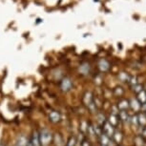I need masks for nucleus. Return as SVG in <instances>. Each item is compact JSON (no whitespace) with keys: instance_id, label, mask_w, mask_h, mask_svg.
I'll return each mask as SVG.
<instances>
[{"instance_id":"nucleus-1","label":"nucleus","mask_w":146,"mask_h":146,"mask_svg":"<svg viewBox=\"0 0 146 146\" xmlns=\"http://www.w3.org/2000/svg\"><path fill=\"white\" fill-rule=\"evenodd\" d=\"M53 135L48 129H42L39 132V139L41 146H50L53 142Z\"/></svg>"},{"instance_id":"nucleus-2","label":"nucleus","mask_w":146,"mask_h":146,"mask_svg":"<svg viewBox=\"0 0 146 146\" xmlns=\"http://www.w3.org/2000/svg\"><path fill=\"white\" fill-rule=\"evenodd\" d=\"M115 131V127L110 124L108 121H106V122L104 123L103 126H102V132H103V134H105L107 137H110V139H112V137H113V135H114Z\"/></svg>"},{"instance_id":"nucleus-3","label":"nucleus","mask_w":146,"mask_h":146,"mask_svg":"<svg viewBox=\"0 0 146 146\" xmlns=\"http://www.w3.org/2000/svg\"><path fill=\"white\" fill-rule=\"evenodd\" d=\"M29 143L31 146H41L40 139H39V132H37L36 130L33 131L31 139H30Z\"/></svg>"},{"instance_id":"nucleus-4","label":"nucleus","mask_w":146,"mask_h":146,"mask_svg":"<svg viewBox=\"0 0 146 146\" xmlns=\"http://www.w3.org/2000/svg\"><path fill=\"white\" fill-rule=\"evenodd\" d=\"M117 117L119 119L120 122H130L131 117L128 115V112L126 110H122V111H119L117 115Z\"/></svg>"},{"instance_id":"nucleus-5","label":"nucleus","mask_w":146,"mask_h":146,"mask_svg":"<svg viewBox=\"0 0 146 146\" xmlns=\"http://www.w3.org/2000/svg\"><path fill=\"white\" fill-rule=\"evenodd\" d=\"M49 120L51 121L52 123H58L60 119H61V115L57 111H52L50 114H49Z\"/></svg>"},{"instance_id":"nucleus-6","label":"nucleus","mask_w":146,"mask_h":146,"mask_svg":"<svg viewBox=\"0 0 146 146\" xmlns=\"http://www.w3.org/2000/svg\"><path fill=\"white\" fill-rule=\"evenodd\" d=\"M83 103L84 105H86L87 107L90 105L91 103L93 102L94 100V96H93V94L90 92V91H87V92H85L84 96H83Z\"/></svg>"},{"instance_id":"nucleus-7","label":"nucleus","mask_w":146,"mask_h":146,"mask_svg":"<svg viewBox=\"0 0 146 146\" xmlns=\"http://www.w3.org/2000/svg\"><path fill=\"white\" fill-rule=\"evenodd\" d=\"M60 88L63 92H68L69 90L72 88V81L70 78H64L61 81V84H60Z\"/></svg>"},{"instance_id":"nucleus-8","label":"nucleus","mask_w":146,"mask_h":146,"mask_svg":"<svg viewBox=\"0 0 146 146\" xmlns=\"http://www.w3.org/2000/svg\"><path fill=\"white\" fill-rule=\"evenodd\" d=\"M117 106L119 111H122V110H126L127 111V109L130 108V103H129V100H121L118 101Z\"/></svg>"},{"instance_id":"nucleus-9","label":"nucleus","mask_w":146,"mask_h":146,"mask_svg":"<svg viewBox=\"0 0 146 146\" xmlns=\"http://www.w3.org/2000/svg\"><path fill=\"white\" fill-rule=\"evenodd\" d=\"M130 103V107L134 110V112H140L141 111V104L137 100H132L131 101H129Z\"/></svg>"},{"instance_id":"nucleus-10","label":"nucleus","mask_w":146,"mask_h":146,"mask_svg":"<svg viewBox=\"0 0 146 146\" xmlns=\"http://www.w3.org/2000/svg\"><path fill=\"white\" fill-rule=\"evenodd\" d=\"M122 139H123V135L121 133V131H117V130L115 131V133L112 137L113 141H114L115 144H119L121 142V140H122Z\"/></svg>"},{"instance_id":"nucleus-11","label":"nucleus","mask_w":146,"mask_h":146,"mask_svg":"<svg viewBox=\"0 0 146 146\" xmlns=\"http://www.w3.org/2000/svg\"><path fill=\"white\" fill-rule=\"evenodd\" d=\"M107 121H108L112 126H114V127H117V126L118 125V123L120 122L119 119H118V117H117V115H112V114L109 115Z\"/></svg>"},{"instance_id":"nucleus-12","label":"nucleus","mask_w":146,"mask_h":146,"mask_svg":"<svg viewBox=\"0 0 146 146\" xmlns=\"http://www.w3.org/2000/svg\"><path fill=\"white\" fill-rule=\"evenodd\" d=\"M106 121H107V118L105 117V115H104L102 113H98V114L96 115V122H98V125H100V127H102Z\"/></svg>"},{"instance_id":"nucleus-13","label":"nucleus","mask_w":146,"mask_h":146,"mask_svg":"<svg viewBox=\"0 0 146 146\" xmlns=\"http://www.w3.org/2000/svg\"><path fill=\"white\" fill-rule=\"evenodd\" d=\"M140 112H141V111H140ZM137 120H139V126L144 127V126L146 125V114L144 112H141V113H139V114L137 115Z\"/></svg>"},{"instance_id":"nucleus-14","label":"nucleus","mask_w":146,"mask_h":146,"mask_svg":"<svg viewBox=\"0 0 146 146\" xmlns=\"http://www.w3.org/2000/svg\"><path fill=\"white\" fill-rule=\"evenodd\" d=\"M98 139H100V144L102 145V146H108L109 144V142H110V137H107L105 134H101L100 137H98Z\"/></svg>"},{"instance_id":"nucleus-15","label":"nucleus","mask_w":146,"mask_h":146,"mask_svg":"<svg viewBox=\"0 0 146 146\" xmlns=\"http://www.w3.org/2000/svg\"><path fill=\"white\" fill-rule=\"evenodd\" d=\"M137 100L140 104H143L146 102V90H142L141 92L137 94Z\"/></svg>"},{"instance_id":"nucleus-16","label":"nucleus","mask_w":146,"mask_h":146,"mask_svg":"<svg viewBox=\"0 0 146 146\" xmlns=\"http://www.w3.org/2000/svg\"><path fill=\"white\" fill-rule=\"evenodd\" d=\"M16 144H17L18 146H28L29 141H28V139H27V137L25 136H20L18 137Z\"/></svg>"},{"instance_id":"nucleus-17","label":"nucleus","mask_w":146,"mask_h":146,"mask_svg":"<svg viewBox=\"0 0 146 146\" xmlns=\"http://www.w3.org/2000/svg\"><path fill=\"white\" fill-rule=\"evenodd\" d=\"M89 124L90 123H88L87 121H85V120H82L80 122V131L83 135L87 134L88 128H89Z\"/></svg>"},{"instance_id":"nucleus-18","label":"nucleus","mask_w":146,"mask_h":146,"mask_svg":"<svg viewBox=\"0 0 146 146\" xmlns=\"http://www.w3.org/2000/svg\"><path fill=\"white\" fill-rule=\"evenodd\" d=\"M76 143H78V139L75 136H72L69 137V139L66 142L65 146H76Z\"/></svg>"},{"instance_id":"nucleus-19","label":"nucleus","mask_w":146,"mask_h":146,"mask_svg":"<svg viewBox=\"0 0 146 146\" xmlns=\"http://www.w3.org/2000/svg\"><path fill=\"white\" fill-rule=\"evenodd\" d=\"M114 95L115 96H123V94H124V89H122L121 87H115V89H114Z\"/></svg>"},{"instance_id":"nucleus-20","label":"nucleus","mask_w":146,"mask_h":146,"mask_svg":"<svg viewBox=\"0 0 146 146\" xmlns=\"http://www.w3.org/2000/svg\"><path fill=\"white\" fill-rule=\"evenodd\" d=\"M132 88H133V92L135 93H137V94H139V92H141L142 90H144L143 89V87H142V85H140V84H135L132 86Z\"/></svg>"},{"instance_id":"nucleus-21","label":"nucleus","mask_w":146,"mask_h":146,"mask_svg":"<svg viewBox=\"0 0 146 146\" xmlns=\"http://www.w3.org/2000/svg\"><path fill=\"white\" fill-rule=\"evenodd\" d=\"M118 113H119V110H118L117 106V105H113L112 108H111V114L115 115H117Z\"/></svg>"},{"instance_id":"nucleus-22","label":"nucleus","mask_w":146,"mask_h":146,"mask_svg":"<svg viewBox=\"0 0 146 146\" xmlns=\"http://www.w3.org/2000/svg\"><path fill=\"white\" fill-rule=\"evenodd\" d=\"M80 146H92V145H91V142L88 139H83V140H82Z\"/></svg>"},{"instance_id":"nucleus-23","label":"nucleus","mask_w":146,"mask_h":146,"mask_svg":"<svg viewBox=\"0 0 146 146\" xmlns=\"http://www.w3.org/2000/svg\"><path fill=\"white\" fill-rule=\"evenodd\" d=\"M0 146H5V145H4V143H3V142L0 141Z\"/></svg>"},{"instance_id":"nucleus-24","label":"nucleus","mask_w":146,"mask_h":146,"mask_svg":"<svg viewBox=\"0 0 146 146\" xmlns=\"http://www.w3.org/2000/svg\"><path fill=\"white\" fill-rule=\"evenodd\" d=\"M13 146H18V145H17V144H16V143H15V145H13Z\"/></svg>"},{"instance_id":"nucleus-25","label":"nucleus","mask_w":146,"mask_h":146,"mask_svg":"<svg viewBox=\"0 0 146 146\" xmlns=\"http://www.w3.org/2000/svg\"><path fill=\"white\" fill-rule=\"evenodd\" d=\"M145 114H146V112H145Z\"/></svg>"},{"instance_id":"nucleus-26","label":"nucleus","mask_w":146,"mask_h":146,"mask_svg":"<svg viewBox=\"0 0 146 146\" xmlns=\"http://www.w3.org/2000/svg\"><path fill=\"white\" fill-rule=\"evenodd\" d=\"M101 146H102V145H101Z\"/></svg>"}]
</instances>
